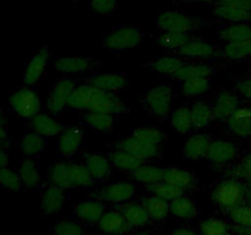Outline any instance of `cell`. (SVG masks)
<instances>
[{
	"instance_id": "cell-1",
	"label": "cell",
	"mask_w": 251,
	"mask_h": 235,
	"mask_svg": "<svg viewBox=\"0 0 251 235\" xmlns=\"http://www.w3.org/2000/svg\"><path fill=\"white\" fill-rule=\"evenodd\" d=\"M68 108L74 110L107 113L112 115L129 112L127 105L119 95L113 92H105L87 82L76 86L69 98Z\"/></svg>"
},
{
	"instance_id": "cell-2",
	"label": "cell",
	"mask_w": 251,
	"mask_h": 235,
	"mask_svg": "<svg viewBox=\"0 0 251 235\" xmlns=\"http://www.w3.org/2000/svg\"><path fill=\"white\" fill-rule=\"evenodd\" d=\"M156 24L163 32H179V33H188L199 31L208 22L199 17L190 16L184 12L173 9H166L157 15Z\"/></svg>"
},
{
	"instance_id": "cell-3",
	"label": "cell",
	"mask_w": 251,
	"mask_h": 235,
	"mask_svg": "<svg viewBox=\"0 0 251 235\" xmlns=\"http://www.w3.org/2000/svg\"><path fill=\"white\" fill-rule=\"evenodd\" d=\"M144 32L141 28L132 24H122L110 29L103 37V44L109 51L122 53V51L134 49L141 43Z\"/></svg>"
},
{
	"instance_id": "cell-4",
	"label": "cell",
	"mask_w": 251,
	"mask_h": 235,
	"mask_svg": "<svg viewBox=\"0 0 251 235\" xmlns=\"http://www.w3.org/2000/svg\"><path fill=\"white\" fill-rule=\"evenodd\" d=\"M247 191L244 185L235 178H228L216 185L212 191L213 203L225 210H230L243 203Z\"/></svg>"
},
{
	"instance_id": "cell-5",
	"label": "cell",
	"mask_w": 251,
	"mask_h": 235,
	"mask_svg": "<svg viewBox=\"0 0 251 235\" xmlns=\"http://www.w3.org/2000/svg\"><path fill=\"white\" fill-rule=\"evenodd\" d=\"M145 105L152 115L164 119L168 117L173 103V90L171 85H158L150 88L145 94Z\"/></svg>"
},
{
	"instance_id": "cell-6",
	"label": "cell",
	"mask_w": 251,
	"mask_h": 235,
	"mask_svg": "<svg viewBox=\"0 0 251 235\" xmlns=\"http://www.w3.org/2000/svg\"><path fill=\"white\" fill-rule=\"evenodd\" d=\"M9 104L17 115L25 119H32L37 114H39L41 98L37 94L36 91L26 87L12 93L9 99Z\"/></svg>"
},
{
	"instance_id": "cell-7",
	"label": "cell",
	"mask_w": 251,
	"mask_h": 235,
	"mask_svg": "<svg viewBox=\"0 0 251 235\" xmlns=\"http://www.w3.org/2000/svg\"><path fill=\"white\" fill-rule=\"evenodd\" d=\"M75 88L76 83L71 78H61L58 82H55L47 98L48 112L54 117L61 114L65 107H68L69 98Z\"/></svg>"
},
{
	"instance_id": "cell-8",
	"label": "cell",
	"mask_w": 251,
	"mask_h": 235,
	"mask_svg": "<svg viewBox=\"0 0 251 235\" xmlns=\"http://www.w3.org/2000/svg\"><path fill=\"white\" fill-rule=\"evenodd\" d=\"M98 63L87 56H63L54 63V69L66 76L80 75L86 71L95 70Z\"/></svg>"
},
{
	"instance_id": "cell-9",
	"label": "cell",
	"mask_w": 251,
	"mask_h": 235,
	"mask_svg": "<svg viewBox=\"0 0 251 235\" xmlns=\"http://www.w3.org/2000/svg\"><path fill=\"white\" fill-rule=\"evenodd\" d=\"M82 129L77 126H71L65 129L59 135L58 142H56V152L63 157H73L78 152L83 142Z\"/></svg>"
},
{
	"instance_id": "cell-10",
	"label": "cell",
	"mask_w": 251,
	"mask_h": 235,
	"mask_svg": "<svg viewBox=\"0 0 251 235\" xmlns=\"http://www.w3.org/2000/svg\"><path fill=\"white\" fill-rule=\"evenodd\" d=\"M136 186L134 184L127 183V181H117L102 188L100 197L105 202L118 205V203L129 202L136 195Z\"/></svg>"
},
{
	"instance_id": "cell-11",
	"label": "cell",
	"mask_w": 251,
	"mask_h": 235,
	"mask_svg": "<svg viewBox=\"0 0 251 235\" xmlns=\"http://www.w3.org/2000/svg\"><path fill=\"white\" fill-rule=\"evenodd\" d=\"M237 146L227 140H212L205 158L215 165H225L237 157Z\"/></svg>"
},
{
	"instance_id": "cell-12",
	"label": "cell",
	"mask_w": 251,
	"mask_h": 235,
	"mask_svg": "<svg viewBox=\"0 0 251 235\" xmlns=\"http://www.w3.org/2000/svg\"><path fill=\"white\" fill-rule=\"evenodd\" d=\"M118 148L129 152V153L139 157V158H141L145 162L147 159L154 158L159 152V146L149 143V142L139 139V137H136L132 134L130 136L125 137L124 140H122L119 144H118Z\"/></svg>"
},
{
	"instance_id": "cell-13",
	"label": "cell",
	"mask_w": 251,
	"mask_h": 235,
	"mask_svg": "<svg viewBox=\"0 0 251 235\" xmlns=\"http://www.w3.org/2000/svg\"><path fill=\"white\" fill-rule=\"evenodd\" d=\"M49 56H50V50L47 47H43L38 51H36L33 56L29 59L24 73V82L27 87L33 86L41 78L47 68Z\"/></svg>"
},
{
	"instance_id": "cell-14",
	"label": "cell",
	"mask_w": 251,
	"mask_h": 235,
	"mask_svg": "<svg viewBox=\"0 0 251 235\" xmlns=\"http://www.w3.org/2000/svg\"><path fill=\"white\" fill-rule=\"evenodd\" d=\"M211 137L206 134H196L189 137L183 143V156L186 161L196 162L201 158H205L208 148L211 146Z\"/></svg>"
},
{
	"instance_id": "cell-15",
	"label": "cell",
	"mask_w": 251,
	"mask_h": 235,
	"mask_svg": "<svg viewBox=\"0 0 251 235\" xmlns=\"http://www.w3.org/2000/svg\"><path fill=\"white\" fill-rule=\"evenodd\" d=\"M178 55L190 59H212L220 54V49L202 39H193L176 51Z\"/></svg>"
},
{
	"instance_id": "cell-16",
	"label": "cell",
	"mask_w": 251,
	"mask_h": 235,
	"mask_svg": "<svg viewBox=\"0 0 251 235\" xmlns=\"http://www.w3.org/2000/svg\"><path fill=\"white\" fill-rule=\"evenodd\" d=\"M87 83L105 92L115 93L126 87L127 78L120 72H98L91 76Z\"/></svg>"
},
{
	"instance_id": "cell-17",
	"label": "cell",
	"mask_w": 251,
	"mask_h": 235,
	"mask_svg": "<svg viewBox=\"0 0 251 235\" xmlns=\"http://www.w3.org/2000/svg\"><path fill=\"white\" fill-rule=\"evenodd\" d=\"M98 229L107 235H122L129 232L131 227L119 210L108 211L98 220Z\"/></svg>"
},
{
	"instance_id": "cell-18",
	"label": "cell",
	"mask_w": 251,
	"mask_h": 235,
	"mask_svg": "<svg viewBox=\"0 0 251 235\" xmlns=\"http://www.w3.org/2000/svg\"><path fill=\"white\" fill-rule=\"evenodd\" d=\"M212 108L216 119L227 121L228 118L239 108V97L233 91L223 90L216 97Z\"/></svg>"
},
{
	"instance_id": "cell-19",
	"label": "cell",
	"mask_w": 251,
	"mask_h": 235,
	"mask_svg": "<svg viewBox=\"0 0 251 235\" xmlns=\"http://www.w3.org/2000/svg\"><path fill=\"white\" fill-rule=\"evenodd\" d=\"M228 129L233 135L242 139L251 136V109L249 108H238L227 119Z\"/></svg>"
},
{
	"instance_id": "cell-20",
	"label": "cell",
	"mask_w": 251,
	"mask_h": 235,
	"mask_svg": "<svg viewBox=\"0 0 251 235\" xmlns=\"http://www.w3.org/2000/svg\"><path fill=\"white\" fill-rule=\"evenodd\" d=\"M65 198V190L54 185L49 186L42 195L41 211L47 215L56 214L63 210Z\"/></svg>"
},
{
	"instance_id": "cell-21",
	"label": "cell",
	"mask_w": 251,
	"mask_h": 235,
	"mask_svg": "<svg viewBox=\"0 0 251 235\" xmlns=\"http://www.w3.org/2000/svg\"><path fill=\"white\" fill-rule=\"evenodd\" d=\"M31 126L34 132L44 137L56 136L65 130L64 125L59 120H56L53 115L42 114V113L32 118Z\"/></svg>"
},
{
	"instance_id": "cell-22",
	"label": "cell",
	"mask_w": 251,
	"mask_h": 235,
	"mask_svg": "<svg viewBox=\"0 0 251 235\" xmlns=\"http://www.w3.org/2000/svg\"><path fill=\"white\" fill-rule=\"evenodd\" d=\"M85 165L95 181H100L109 176L113 164L107 157L96 153V152H90L85 157Z\"/></svg>"
},
{
	"instance_id": "cell-23",
	"label": "cell",
	"mask_w": 251,
	"mask_h": 235,
	"mask_svg": "<svg viewBox=\"0 0 251 235\" xmlns=\"http://www.w3.org/2000/svg\"><path fill=\"white\" fill-rule=\"evenodd\" d=\"M81 120L86 126L98 132H112L115 129V115L107 113L86 112L81 115Z\"/></svg>"
},
{
	"instance_id": "cell-24",
	"label": "cell",
	"mask_w": 251,
	"mask_h": 235,
	"mask_svg": "<svg viewBox=\"0 0 251 235\" xmlns=\"http://www.w3.org/2000/svg\"><path fill=\"white\" fill-rule=\"evenodd\" d=\"M119 211L131 228L145 227L151 219L142 203L125 202L120 206Z\"/></svg>"
},
{
	"instance_id": "cell-25",
	"label": "cell",
	"mask_w": 251,
	"mask_h": 235,
	"mask_svg": "<svg viewBox=\"0 0 251 235\" xmlns=\"http://www.w3.org/2000/svg\"><path fill=\"white\" fill-rule=\"evenodd\" d=\"M75 215L86 223H98L104 214V205L100 201L86 200L81 201L75 207Z\"/></svg>"
},
{
	"instance_id": "cell-26",
	"label": "cell",
	"mask_w": 251,
	"mask_h": 235,
	"mask_svg": "<svg viewBox=\"0 0 251 235\" xmlns=\"http://www.w3.org/2000/svg\"><path fill=\"white\" fill-rule=\"evenodd\" d=\"M185 61L178 56H159L150 63L142 64L151 70L167 76H176V72L184 66Z\"/></svg>"
},
{
	"instance_id": "cell-27",
	"label": "cell",
	"mask_w": 251,
	"mask_h": 235,
	"mask_svg": "<svg viewBox=\"0 0 251 235\" xmlns=\"http://www.w3.org/2000/svg\"><path fill=\"white\" fill-rule=\"evenodd\" d=\"M190 112L191 118H193L194 129L196 130L206 129L216 119L213 108L203 100H198V102L194 103L190 108Z\"/></svg>"
},
{
	"instance_id": "cell-28",
	"label": "cell",
	"mask_w": 251,
	"mask_h": 235,
	"mask_svg": "<svg viewBox=\"0 0 251 235\" xmlns=\"http://www.w3.org/2000/svg\"><path fill=\"white\" fill-rule=\"evenodd\" d=\"M48 174L51 185L58 186V188H63V190H69V188H75L73 176H71L70 164L65 163V162H58V163L53 164L50 166Z\"/></svg>"
},
{
	"instance_id": "cell-29",
	"label": "cell",
	"mask_w": 251,
	"mask_h": 235,
	"mask_svg": "<svg viewBox=\"0 0 251 235\" xmlns=\"http://www.w3.org/2000/svg\"><path fill=\"white\" fill-rule=\"evenodd\" d=\"M163 181L181 188V190H188L193 188L195 184V176L186 169L181 168H167L163 171Z\"/></svg>"
},
{
	"instance_id": "cell-30",
	"label": "cell",
	"mask_w": 251,
	"mask_h": 235,
	"mask_svg": "<svg viewBox=\"0 0 251 235\" xmlns=\"http://www.w3.org/2000/svg\"><path fill=\"white\" fill-rule=\"evenodd\" d=\"M142 205L146 208L150 218L157 222L164 220L171 213V202L159 196L152 195L149 197H145L142 200Z\"/></svg>"
},
{
	"instance_id": "cell-31",
	"label": "cell",
	"mask_w": 251,
	"mask_h": 235,
	"mask_svg": "<svg viewBox=\"0 0 251 235\" xmlns=\"http://www.w3.org/2000/svg\"><path fill=\"white\" fill-rule=\"evenodd\" d=\"M109 161L113 166L124 171H134L140 168L142 164H145V161H142L141 158L120 148L110 153Z\"/></svg>"
},
{
	"instance_id": "cell-32",
	"label": "cell",
	"mask_w": 251,
	"mask_h": 235,
	"mask_svg": "<svg viewBox=\"0 0 251 235\" xmlns=\"http://www.w3.org/2000/svg\"><path fill=\"white\" fill-rule=\"evenodd\" d=\"M212 12L215 16L223 20H228V21H232L234 22V24H237V22H243V24L251 22V10L227 6V5L215 4L213 5Z\"/></svg>"
},
{
	"instance_id": "cell-33",
	"label": "cell",
	"mask_w": 251,
	"mask_h": 235,
	"mask_svg": "<svg viewBox=\"0 0 251 235\" xmlns=\"http://www.w3.org/2000/svg\"><path fill=\"white\" fill-rule=\"evenodd\" d=\"M47 140L37 132H28L22 137L20 142V151L26 157H34L41 154L46 149Z\"/></svg>"
},
{
	"instance_id": "cell-34",
	"label": "cell",
	"mask_w": 251,
	"mask_h": 235,
	"mask_svg": "<svg viewBox=\"0 0 251 235\" xmlns=\"http://www.w3.org/2000/svg\"><path fill=\"white\" fill-rule=\"evenodd\" d=\"M171 213L179 219H194L198 215L199 210L196 203L186 196H180L171 202Z\"/></svg>"
},
{
	"instance_id": "cell-35",
	"label": "cell",
	"mask_w": 251,
	"mask_h": 235,
	"mask_svg": "<svg viewBox=\"0 0 251 235\" xmlns=\"http://www.w3.org/2000/svg\"><path fill=\"white\" fill-rule=\"evenodd\" d=\"M220 37L226 42H249L251 41V26L237 22L221 29Z\"/></svg>"
},
{
	"instance_id": "cell-36",
	"label": "cell",
	"mask_w": 251,
	"mask_h": 235,
	"mask_svg": "<svg viewBox=\"0 0 251 235\" xmlns=\"http://www.w3.org/2000/svg\"><path fill=\"white\" fill-rule=\"evenodd\" d=\"M17 173L21 178L22 185L26 186L27 188H36L39 181H41V174H39L38 166H37L36 162L32 161L31 158L25 159L20 163Z\"/></svg>"
},
{
	"instance_id": "cell-37",
	"label": "cell",
	"mask_w": 251,
	"mask_h": 235,
	"mask_svg": "<svg viewBox=\"0 0 251 235\" xmlns=\"http://www.w3.org/2000/svg\"><path fill=\"white\" fill-rule=\"evenodd\" d=\"M171 124L178 134L186 135L194 129L190 108L181 107L171 114Z\"/></svg>"
},
{
	"instance_id": "cell-38",
	"label": "cell",
	"mask_w": 251,
	"mask_h": 235,
	"mask_svg": "<svg viewBox=\"0 0 251 235\" xmlns=\"http://www.w3.org/2000/svg\"><path fill=\"white\" fill-rule=\"evenodd\" d=\"M164 169L158 168L156 165H149V164H142L136 170L131 171L132 178L139 183L145 185H153L158 181L163 180Z\"/></svg>"
},
{
	"instance_id": "cell-39",
	"label": "cell",
	"mask_w": 251,
	"mask_h": 235,
	"mask_svg": "<svg viewBox=\"0 0 251 235\" xmlns=\"http://www.w3.org/2000/svg\"><path fill=\"white\" fill-rule=\"evenodd\" d=\"M215 73V70L206 64H184L183 68L174 76L179 81H185L189 78L210 77Z\"/></svg>"
},
{
	"instance_id": "cell-40",
	"label": "cell",
	"mask_w": 251,
	"mask_h": 235,
	"mask_svg": "<svg viewBox=\"0 0 251 235\" xmlns=\"http://www.w3.org/2000/svg\"><path fill=\"white\" fill-rule=\"evenodd\" d=\"M211 87L210 77H196L181 81V92L186 97H199L208 92Z\"/></svg>"
},
{
	"instance_id": "cell-41",
	"label": "cell",
	"mask_w": 251,
	"mask_h": 235,
	"mask_svg": "<svg viewBox=\"0 0 251 235\" xmlns=\"http://www.w3.org/2000/svg\"><path fill=\"white\" fill-rule=\"evenodd\" d=\"M249 42H226L223 48L221 49V54L228 60H242V59L249 56L250 51Z\"/></svg>"
},
{
	"instance_id": "cell-42",
	"label": "cell",
	"mask_w": 251,
	"mask_h": 235,
	"mask_svg": "<svg viewBox=\"0 0 251 235\" xmlns=\"http://www.w3.org/2000/svg\"><path fill=\"white\" fill-rule=\"evenodd\" d=\"M158 44L162 48L169 49V50L176 51L181 47L185 46L186 43L191 41L190 34L188 33H179V32H163L158 37Z\"/></svg>"
},
{
	"instance_id": "cell-43",
	"label": "cell",
	"mask_w": 251,
	"mask_h": 235,
	"mask_svg": "<svg viewBox=\"0 0 251 235\" xmlns=\"http://www.w3.org/2000/svg\"><path fill=\"white\" fill-rule=\"evenodd\" d=\"M230 219L233 220L235 225H238L239 229H249L251 228V205H240L228 210Z\"/></svg>"
},
{
	"instance_id": "cell-44",
	"label": "cell",
	"mask_w": 251,
	"mask_h": 235,
	"mask_svg": "<svg viewBox=\"0 0 251 235\" xmlns=\"http://www.w3.org/2000/svg\"><path fill=\"white\" fill-rule=\"evenodd\" d=\"M200 235H230L229 227L220 218H207L200 224Z\"/></svg>"
},
{
	"instance_id": "cell-45",
	"label": "cell",
	"mask_w": 251,
	"mask_h": 235,
	"mask_svg": "<svg viewBox=\"0 0 251 235\" xmlns=\"http://www.w3.org/2000/svg\"><path fill=\"white\" fill-rule=\"evenodd\" d=\"M150 190H151V192L153 195L159 196V197L164 198V200L169 201V202H172L173 200L184 195V190L176 188V186L171 185V184L166 183L163 180L150 186Z\"/></svg>"
},
{
	"instance_id": "cell-46",
	"label": "cell",
	"mask_w": 251,
	"mask_h": 235,
	"mask_svg": "<svg viewBox=\"0 0 251 235\" xmlns=\"http://www.w3.org/2000/svg\"><path fill=\"white\" fill-rule=\"evenodd\" d=\"M71 176H73L74 185L77 188H90L95 183V179L87 170L85 164H70Z\"/></svg>"
},
{
	"instance_id": "cell-47",
	"label": "cell",
	"mask_w": 251,
	"mask_h": 235,
	"mask_svg": "<svg viewBox=\"0 0 251 235\" xmlns=\"http://www.w3.org/2000/svg\"><path fill=\"white\" fill-rule=\"evenodd\" d=\"M132 135L144 140V141L149 142V143L156 144V146H161V143L166 139L164 132L161 129L154 126H141L135 130Z\"/></svg>"
},
{
	"instance_id": "cell-48",
	"label": "cell",
	"mask_w": 251,
	"mask_h": 235,
	"mask_svg": "<svg viewBox=\"0 0 251 235\" xmlns=\"http://www.w3.org/2000/svg\"><path fill=\"white\" fill-rule=\"evenodd\" d=\"M21 186L22 181L17 171L12 170L9 165L0 168V188L9 191H17Z\"/></svg>"
},
{
	"instance_id": "cell-49",
	"label": "cell",
	"mask_w": 251,
	"mask_h": 235,
	"mask_svg": "<svg viewBox=\"0 0 251 235\" xmlns=\"http://www.w3.org/2000/svg\"><path fill=\"white\" fill-rule=\"evenodd\" d=\"M118 1L119 0H91L87 2V7L95 15L109 16L117 11Z\"/></svg>"
},
{
	"instance_id": "cell-50",
	"label": "cell",
	"mask_w": 251,
	"mask_h": 235,
	"mask_svg": "<svg viewBox=\"0 0 251 235\" xmlns=\"http://www.w3.org/2000/svg\"><path fill=\"white\" fill-rule=\"evenodd\" d=\"M54 235H83L82 225L75 220H59L53 227Z\"/></svg>"
},
{
	"instance_id": "cell-51",
	"label": "cell",
	"mask_w": 251,
	"mask_h": 235,
	"mask_svg": "<svg viewBox=\"0 0 251 235\" xmlns=\"http://www.w3.org/2000/svg\"><path fill=\"white\" fill-rule=\"evenodd\" d=\"M233 175L238 176L240 179H247L251 180V153L248 154L234 169H233Z\"/></svg>"
},
{
	"instance_id": "cell-52",
	"label": "cell",
	"mask_w": 251,
	"mask_h": 235,
	"mask_svg": "<svg viewBox=\"0 0 251 235\" xmlns=\"http://www.w3.org/2000/svg\"><path fill=\"white\" fill-rule=\"evenodd\" d=\"M237 90L243 97L251 100V76L242 78V80L237 83Z\"/></svg>"
},
{
	"instance_id": "cell-53",
	"label": "cell",
	"mask_w": 251,
	"mask_h": 235,
	"mask_svg": "<svg viewBox=\"0 0 251 235\" xmlns=\"http://www.w3.org/2000/svg\"><path fill=\"white\" fill-rule=\"evenodd\" d=\"M216 4L227 5V6L239 7V9L251 10V0H218Z\"/></svg>"
},
{
	"instance_id": "cell-54",
	"label": "cell",
	"mask_w": 251,
	"mask_h": 235,
	"mask_svg": "<svg viewBox=\"0 0 251 235\" xmlns=\"http://www.w3.org/2000/svg\"><path fill=\"white\" fill-rule=\"evenodd\" d=\"M9 143V136H7L6 127L4 122L0 121V147H5Z\"/></svg>"
},
{
	"instance_id": "cell-55",
	"label": "cell",
	"mask_w": 251,
	"mask_h": 235,
	"mask_svg": "<svg viewBox=\"0 0 251 235\" xmlns=\"http://www.w3.org/2000/svg\"><path fill=\"white\" fill-rule=\"evenodd\" d=\"M218 0H176V4H206L215 5Z\"/></svg>"
},
{
	"instance_id": "cell-56",
	"label": "cell",
	"mask_w": 251,
	"mask_h": 235,
	"mask_svg": "<svg viewBox=\"0 0 251 235\" xmlns=\"http://www.w3.org/2000/svg\"><path fill=\"white\" fill-rule=\"evenodd\" d=\"M10 163L9 156H7L6 151L4 149V147H0V168L2 166H7Z\"/></svg>"
},
{
	"instance_id": "cell-57",
	"label": "cell",
	"mask_w": 251,
	"mask_h": 235,
	"mask_svg": "<svg viewBox=\"0 0 251 235\" xmlns=\"http://www.w3.org/2000/svg\"><path fill=\"white\" fill-rule=\"evenodd\" d=\"M169 235H198L193 229L190 228H179V229L172 232Z\"/></svg>"
},
{
	"instance_id": "cell-58",
	"label": "cell",
	"mask_w": 251,
	"mask_h": 235,
	"mask_svg": "<svg viewBox=\"0 0 251 235\" xmlns=\"http://www.w3.org/2000/svg\"><path fill=\"white\" fill-rule=\"evenodd\" d=\"M239 232L243 235H251V228H249V229H239Z\"/></svg>"
},
{
	"instance_id": "cell-59",
	"label": "cell",
	"mask_w": 251,
	"mask_h": 235,
	"mask_svg": "<svg viewBox=\"0 0 251 235\" xmlns=\"http://www.w3.org/2000/svg\"><path fill=\"white\" fill-rule=\"evenodd\" d=\"M0 121H2V110H1V107H0Z\"/></svg>"
},
{
	"instance_id": "cell-60",
	"label": "cell",
	"mask_w": 251,
	"mask_h": 235,
	"mask_svg": "<svg viewBox=\"0 0 251 235\" xmlns=\"http://www.w3.org/2000/svg\"><path fill=\"white\" fill-rule=\"evenodd\" d=\"M74 1H81V0H74ZM82 1H87V2H90L91 0H82Z\"/></svg>"
},
{
	"instance_id": "cell-61",
	"label": "cell",
	"mask_w": 251,
	"mask_h": 235,
	"mask_svg": "<svg viewBox=\"0 0 251 235\" xmlns=\"http://www.w3.org/2000/svg\"><path fill=\"white\" fill-rule=\"evenodd\" d=\"M248 197H249V203L251 205V192L249 193V195H248Z\"/></svg>"
},
{
	"instance_id": "cell-62",
	"label": "cell",
	"mask_w": 251,
	"mask_h": 235,
	"mask_svg": "<svg viewBox=\"0 0 251 235\" xmlns=\"http://www.w3.org/2000/svg\"><path fill=\"white\" fill-rule=\"evenodd\" d=\"M136 235H149V234H147V233H139V234Z\"/></svg>"
},
{
	"instance_id": "cell-63",
	"label": "cell",
	"mask_w": 251,
	"mask_h": 235,
	"mask_svg": "<svg viewBox=\"0 0 251 235\" xmlns=\"http://www.w3.org/2000/svg\"><path fill=\"white\" fill-rule=\"evenodd\" d=\"M249 56L251 58V44H250V51H249Z\"/></svg>"
}]
</instances>
